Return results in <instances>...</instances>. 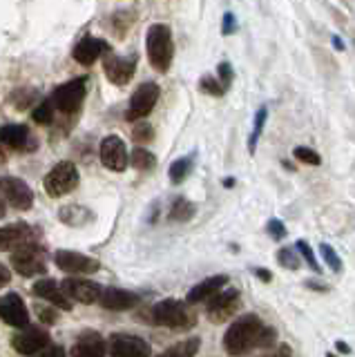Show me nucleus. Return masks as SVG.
Masks as SVG:
<instances>
[{"label":"nucleus","instance_id":"58836bf2","mask_svg":"<svg viewBox=\"0 0 355 357\" xmlns=\"http://www.w3.org/2000/svg\"><path fill=\"white\" fill-rule=\"evenodd\" d=\"M257 357H293V351H291V346H288V344H280L277 349H266Z\"/></svg>","mask_w":355,"mask_h":357},{"label":"nucleus","instance_id":"37998d69","mask_svg":"<svg viewBox=\"0 0 355 357\" xmlns=\"http://www.w3.org/2000/svg\"><path fill=\"white\" fill-rule=\"evenodd\" d=\"M38 312H40V319L43 321H47V324L56 321V312H54L52 308H38Z\"/></svg>","mask_w":355,"mask_h":357},{"label":"nucleus","instance_id":"6ab92c4d","mask_svg":"<svg viewBox=\"0 0 355 357\" xmlns=\"http://www.w3.org/2000/svg\"><path fill=\"white\" fill-rule=\"evenodd\" d=\"M31 290H34V295L40 297V299H45L47 304L52 306H56L59 310H72L74 306V301L68 297V293L63 290L61 284H56L54 279L45 277V279H38V282L31 286Z\"/></svg>","mask_w":355,"mask_h":357},{"label":"nucleus","instance_id":"423d86ee","mask_svg":"<svg viewBox=\"0 0 355 357\" xmlns=\"http://www.w3.org/2000/svg\"><path fill=\"white\" fill-rule=\"evenodd\" d=\"M85 92H87V78L79 76L74 81H68L65 85L54 89L50 100L54 109L61 112V114H76L85 100Z\"/></svg>","mask_w":355,"mask_h":357},{"label":"nucleus","instance_id":"5701e85b","mask_svg":"<svg viewBox=\"0 0 355 357\" xmlns=\"http://www.w3.org/2000/svg\"><path fill=\"white\" fill-rule=\"evenodd\" d=\"M226 284H228V275L208 277V279H204V282H199L197 286H192L190 290H188L186 301H188V304H199V301H206L215 293H219L221 288H226Z\"/></svg>","mask_w":355,"mask_h":357},{"label":"nucleus","instance_id":"c9c22d12","mask_svg":"<svg viewBox=\"0 0 355 357\" xmlns=\"http://www.w3.org/2000/svg\"><path fill=\"white\" fill-rule=\"evenodd\" d=\"M132 137H135L137 143H148V141H152L154 132H152V128L148 126V123H137V128L132 130Z\"/></svg>","mask_w":355,"mask_h":357},{"label":"nucleus","instance_id":"de8ad7c7","mask_svg":"<svg viewBox=\"0 0 355 357\" xmlns=\"http://www.w3.org/2000/svg\"><path fill=\"white\" fill-rule=\"evenodd\" d=\"M333 47L340 50V52H344V43H342V38H340V36H333Z\"/></svg>","mask_w":355,"mask_h":357},{"label":"nucleus","instance_id":"c03bdc74","mask_svg":"<svg viewBox=\"0 0 355 357\" xmlns=\"http://www.w3.org/2000/svg\"><path fill=\"white\" fill-rule=\"evenodd\" d=\"M252 273H255V277H259L262 282H271L273 279V273L266 271V268H252Z\"/></svg>","mask_w":355,"mask_h":357},{"label":"nucleus","instance_id":"ea45409f","mask_svg":"<svg viewBox=\"0 0 355 357\" xmlns=\"http://www.w3.org/2000/svg\"><path fill=\"white\" fill-rule=\"evenodd\" d=\"M237 31V18L232 11H226L224 14V25H221V33L224 36H230V33H235Z\"/></svg>","mask_w":355,"mask_h":357},{"label":"nucleus","instance_id":"7c9ffc66","mask_svg":"<svg viewBox=\"0 0 355 357\" xmlns=\"http://www.w3.org/2000/svg\"><path fill=\"white\" fill-rule=\"evenodd\" d=\"M85 215H92V212H87L81 206H68V208L61 210L59 217H61V221L70 223V226H83V223H85Z\"/></svg>","mask_w":355,"mask_h":357},{"label":"nucleus","instance_id":"39448f33","mask_svg":"<svg viewBox=\"0 0 355 357\" xmlns=\"http://www.w3.org/2000/svg\"><path fill=\"white\" fill-rule=\"evenodd\" d=\"M12 266L14 271L23 277H36L47 273V250L43 248L40 241L27 243L23 248L12 252Z\"/></svg>","mask_w":355,"mask_h":357},{"label":"nucleus","instance_id":"0eeeda50","mask_svg":"<svg viewBox=\"0 0 355 357\" xmlns=\"http://www.w3.org/2000/svg\"><path fill=\"white\" fill-rule=\"evenodd\" d=\"M206 315L213 324H224L228 321L241 306V295L237 288H221L210 299H206Z\"/></svg>","mask_w":355,"mask_h":357},{"label":"nucleus","instance_id":"09e8293b","mask_svg":"<svg viewBox=\"0 0 355 357\" xmlns=\"http://www.w3.org/2000/svg\"><path fill=\"white\" fill-rule=\"evenodd\" d=\"M7 163V150L3 148V143H0V165Z\"/></svg>","mask_w":355,"mask_h":357},{"label":"nucleus","instance_id":"f257e3e1","mask_svg":"<svg viewBox=\"0 0 355 357\" xmlns=\"http://www.w3.org/2000/svg\"><path fill=\"white\" fill-rule=\"evenodd\" d=\"M277 342V331L264 324L257 315H241L230 324L224 335V349L232 357H241L250 351L273 349Z\"/></svg>","mask_w":355,"mask_h":357},{"label":"nucleus","instance_id":"2eb2a0df","mask_svg":"<svg viewBox=\"0 0 355 357\" xmlns=\"http://www.w3.org/2000/svg\"><path fill=\"white\" fill-rule=\"evenodd\" d=\"M0 319L14 328H25L29 324V310L18 293H7L0 297Z\"/></svg>","mask_w":355,"mask_h":357},{"label":"nucleus","instance_id":"c85d7f7f","mask_svg":"<svg viewBox=\"0 0 355 357\" xmlns=\"http://www.w3.org/2000/svg\"><path fill=\"white\" fill-rule=\"evenodd\" d=\"M319 255H322V261H324L333 273L335 275H340L342 273V259H340V255L335 252V248H333L331 243H326V241H322L319 243Z\"/></svg>","mask_w":355,"mask_h":357},{"label":"nucleus","instance_id":"aec40b11","mask_svg":"<svg viewBox=\"0 0 355 357\" xmlns=\"http://www.w3.org/2000/svg\"><path fill=\"white\" fill-rule=\"evenodd\" d=\"M0 143L9 150H34V139L25 126H18V123H12V126H3L0 128Z\"/></svg>","mask_w":355,"mask_h":357},{"label":"nucleus","instance_id":"4468645a","mask_svg":"<svg viewBox=\"0 0 355 357\" xmlns=\"http://www.w3.org/2000/svg\"><path fill=\"white\" fill-rule=\"evenodd\" d=\"M47 344H50V333L40 326H31V324H27L25 328H20V333H16L12 337L14 351L25 357L36 355L38 351L45 349Z\"/></svg>","mask_w":355,"mask_h":357},{"label":"nucleus","instance_id":"b1692460","mask_svg":"<svg viewBox=\"0 0 355 357\" xmlns=\"http://www.w3.org/2000/svg\"><path fill=\"white\" fill-rule=\"evenodd\" d=\"M199 346H202V340H199V337H188V340H181V342L172 344L170 349H165L157 357H197Z\"/></svg>","mask_w":355,"mask_h":357},{"label":"nucleus","instance_id":"cd10ccee","mask_svg":"<svg viewBox=\"0 0 355 357\" xmlns=\"http://www.w3.org/2000/svg\"><path fill=\"white\" fill-rule=\"evenodd\" d=\"M192 170V156H181L170 165V181L172 183H181L186 181V176Z\"/></svg>","mask_w":355,"mask_h":357},{"label":"nucleus","instance_id":"4c0bfd02","mask_svg":"<svg viewBox=\"0 0 355 357\" xmlns=\"http://www.w3.org/2000/svg\"><path fill=\"white\" fill-rule=\"evenodd\" d=\"M217 72H219V83L224 85V89L228 92V87L232 85V76H235V72H232V65L230 63H219L217 67Z\"/></svg>","mask_w":355,"mask_h":357},{"label":"nucleus","instance_id":"79ce46f5","mask_svg":"<svg viewBox=\"0 0 355 357\" xmlns=\"http://www.w3.org/2000/svg\"><path fill=\"white\" fill-rule=\"evenodd\" d=\"M9 282H12V271L5 264H0V288H5Z\"/></svg>","mask_w":355,"mask_h":357},{"label":"nucleus","instance_id":"a19ab883","mask_svg":"<svg viewBox=\"0 0 355 357\" xmlns=\"http://www.w3.org/2000/svg\"><path fill=\"white\" fill-rule=\"evenodd\" d=\"M34 357H68V355H65V349H63V346H59V344H47L45 349L38 351Z\"/></svg>","mask_w":355,"mask_h":357},{"label":"nucleus","instance_id":"603ef678","mask_svg":"<svg viewBox=\"0 0 355 357\" xmlns=\"http://www.w3.org/2000/svg\"><path fill=\"white\" fill-rule=\"evenodd\" d=\"M328 357H335V355H331V353H328Z\"/></svg>","mask_w":355,"mask_h":357},{"label":"nucleus","instance_id":"dca6fc26","mask_svg":"<svg viewBox=\"0 0 355 357\" xmlns=\"http://www.w3.org/2000/svg\"><path fill=\"white\" fill-rule=\"evenodd\" d=\"M63 290L68 293V297L72 301H79V304H98V297H101V286L96 282H90V279H81V277H72V279H65L61 284Z\"/></svg>","mask_w":355,"mask_h":357},{"label":"nucleus","instance_id":"49530a36","mask_svg":"<svg viewBox=\"0 0 355 357\" xmlns=\"http://www.w3.org/2000/svg\"><path fill=\"white\" fill-rule=\"evenodd\" d=\"M306 286L308 288H313V290H317V293H328V286H324V284H313V282H306Z\"/></svg>","mask_w":355,"mask_h":357},{"label":"nucleus","instance_id":"e433bc0d","mask_svg":"<svg viewBox=\"0 0 355 357\" xmlns=\"http://www.w3.org/2000/svg\"><path fill=\"white\" fill-rule=\"evenodd\" d=\"M266 232H269L275 241H282L286 237V226L280 219H271L269 223H266Z\"/></svg>","mask_w":355,"mask_h":357},{"label":"nucleus","instance_id":"6e6552de","mask_svg":"<svg viewBox=\"0 0 355 357\" xmlns=\"http://www.w3.org/2000/svg\"><path fill=\"white\" fill-rule=\"evenodd\" d=\"M38 237H40V230H36L34 226H29L25 221L12 223V226H3L0 228V250L14 252L27 243L38 241Z\"/></svg>","mask_w":355,"mask_h":357},{"label":"nucleus","instance_id":"8fccbe9b","mask_svg":"<svg viewBox=\"0 0 355 357\" xmlns=\"http://www.w3.org/2000/svg\"><path fill=\"white\" fill-rule=\"evenodd\" d=\"M0 217H5V201L0 197Z\"/></svg>","mask_w":355,"mask_h":357},{"label":"nucleus","instance_id":"412c9836","mask_svg":"<svg viewBox=\"0 0 355 357\" xmlns=\"http://www.w3.org/2000/svg\"><path fill=\"white\" fill-rule=\"evenodd\" d=\"M72 357H105L107 346L96 331H85L79 340L72 344Z\"/></svg>","mask_w":355,"mask_h":357},{"label":"nucleus","instance_id":"f8f14e48","mask_svg":"<svg viewBox=\"0 0 355 357\" xmlns=\"http://www.w3.org/2000/svg\"><path fill=\"white\" fill-rule=\"evenodd\" d=\"M0 195H3L7 204H12V208L16 210H29L34 206V192H31V188L18 176L0 178Z\"/></svg>","mask_w":355,"mask_h":357},{"label":"nucleus","instance_id":"9b49d317","mask_svg":"<svg viewBox=\"0 0 355 357\" xmlns=\"http://www.w3.org/2000/svg\"><path fill=\"white\" fill-rule=\"evenodd\" d=\"M150 344L137 335L116 333L109 337L107 353L109 357H150Z\"/></svg>","mask_w":355,"mask_h":357},{"label":"nucleus","instance_id":"9d476101","mask_svg":"<svg viewBox=\"0 0 355 357\" xmlns=\"http://www.w3.org/2000/svg\"><path fill=\"white\" fill-rule=\"evenodd\" d=\"M159 94H161V87L157 83H141L137 87V92L132 94L130 98V107H128V121H137V119H143L148 116L150 112L154 109L159 100Z\"/></svg>","mask_w":355,"mask_h":357},{"label":"nucleus","instance_id":"3c124183","mask_svg":"<svg viewBox=\"0 0 355 357\" xmlns=\"http://www.w3.org/2000/svg\"><path fill=\"white\" fill-rule=\"evenodd\" d=\"M224 185H226V188H230V185H235V178H226V181H224Z\"/></svg>","mask_w":355,"mask_h":357},{"label":"nucleus","instance_id":"393cba45","mask_svg":"<svg viewBox=\"0 0 355 357\" xmlns=\"http://www.w3.org/2000/svg\"><path fill=\"white\" fill-rule=\"evenodd\" d=\"M195 212H197V208H195L192 201L179 197V199H174L172 206H170V219L179 221V223H186V221H190L195 217Z\"/></svg>","mask_w":355,"mask_h":357},{"label":"nucleus","instance_id":"bb28decb","mask_svg":"<svg viewBox=\"0 0 355 357\" xmlns=\"http://www.w3.org/2000/svg\"><path fill=\"white\" fill-rule=\"evenodd\" d=\"M130 163L137 167L141 172H148L152 170L154 165H157V159H154V154L146 148H135V152L130 154Z\"/></svg>","mask_w":355,"mask_h":357},{"label":"nucleus","instance_id":"f704fd0d","mask_svg":"<svg viewBox=\"0 0 355 357\" xmlns=\"http://www.w3.org/2000/svg\"><path fill=\"white\" fill-rule=\"evenodd\" d=\"M54 105H52V100H43V103L31 112V119H34L36 123H40V126H47V123L54 121Z\"/></svg>","mask_w":355,"mask_h":357},{"label":"nucleus","instance_id":"1a4fd4ad","mask_svg":"<svg viewBox=\"0 0 355 357\" xmlns=\"http://www.w3.org/2000/svg\"><path fill=\"white\" fill-rule=\"evenodd\" d=\"M54 261H56V266L63 273H70V275H94L101 271V261L76 250H56Z\"/></svg>","mask_w":355,"mask_h":357},{"label":"nucleus","instance_id":"473e14b6","mask_svg":"<svg viewBox=\"0 0 355 357\" xmlns=\"http://www.w3.org/2000/svg\"><path fill=\"white\" fill-rule=\"evenodd\" d=\"M199 89H202L204 94H210V96H224L226 89L224 85L219 83L217 76H202V81H199Z\"/></svg>","mask_w":355,"mask_h":357},{"label":"nucleus","instance_id":"ddd939ff","mask_svg":"<svg viewBox=\"0 0 355 357\" xmlns=\"http://www.w3.org/2000/svg\"><path fill=\"white\" fill-rule=\"evenodd\" d=\"M98 156H101V163L112 172H123L130 163V154H128L123 139L114 137V134H109V137H105L101 141Z\"/></svg>","mask_w":355,"mask_h":357},{"label":"nucleus","instance_id":"f3484780","mask_svg":"<svg viewBox=\"0 0 355 357\" xmlns=\"http://www.w3.org/2000/svg\"><path fill=\"white\" fill-rule=\"evenodd\" d=\"M103 72L112 85H128L137 72V56H126V59L107 56L103 61Z\"/></svg>","mask_w":355,"mask_h":357},{"label":"nucleus","instance_id":"a18cd8bd","mask_svg":"<svg viewBox=\"0 0 355 357\" xmlns=\"http://www.w3.org/2000/svg\"><path fill=\"white\" fill-rule=\"evenodd\" d=\"M335 349H338V353H342V355H351V346H349L347 342H342V340L335 342Z\"/></svg>","mask_w":355,"mask_h":357},{"label":"nucleus","instance_id":"72a5a7b5","mask_svg":"<svg viewBox=\"0 0 355 357\" xmlns=\"http://www.w3.org/2000/svg\"><path fill=\"white\" fill-rule=\"evenodd\" d=\"M277 261H280V266L288 268V271H297L299 268V255L295 252V248H280L277 250Z\"/></svg>","mask_w":355,"mask_h":357},{"label":"nucleus","instance_id":"7ed1b4c3","mask_svg":"<svg viewBox=\"0 0 355 357\" xmlns=\"http://www.w3.org/2000/svg\"><path fill=\"white\" fill-rule=\"evenodd\" d=\"M152 321L157 326L188 331L197 324V315L179 299H163L152 306Z\"/></svg>","mask_w":355,"mask_h":357},{"label":"nucleus","instance_id":"4be33fe9","mask_svg":"<svg viewBox=\"0 0 355 357\" xmlns=\"http://www.w3.org/2000/svg\"><path fill=\"white\" fill-rule=\"evenodd\" d=\"M98 304L107 310H130L139 304V297L126 288H103Z\"/></svg>","mask_w":355,"mask_h":357},{"label":"nucleus","instance_id":"20e7f679","mask_svg":"<svg viewBox=\"0 0 355 357\" xmlns=\"http://www.w3.org/2000/svg\"><path fill=\"white\" fill-rule=\"evenodd\" d=\"M79 167H76L72 161H61L52 167V170L47 172L45 181H43V185H45V192L54 199L59 197H65L74 192L76 188H79Z\"/></svg>","mask_w":355,"mask_h":357},{"label":"nucleus","instance_id":"f03ea898","mask_svg":"<svg viewBox=\"0 0 355 357\" xmlns=\"http://www.w3.org/2000/svg\"><path fill=\"white\" fill-rule=\"evenodd\" d=\"M146 50H148V59L150 65L157 72H168L172 65V56H174V43H172V29L163 22H157L148 29L146 36Z\"/></svg>","mask_w":355,"mask_h":357},{"label":"nucleus","instance_id":"a211bd4d","mask_svg":"<svg viewBox=\"0 0 355 357\" xmlns=\"http://www.w3.org/2000/svg\"><path fill=\"white\" fill-rule=\"evenodd\" d=\"M105 54H109V45L101 38H94V36H83L74 45V52H72L74 61L85 67L94 65L98 59H103Z\"/></svg>","mask_w":355,"mask_h":357},{"label":"nucleus","instance_id":"a878e982","mask_svg":"<svg viewBox=\"0 0 355 357\" xmlns=\"http://www.w3.org/2000/svg\"><path fill=\"white\" fill-rule=\"evenodd\" d=\"M266 119H269V107L262 105L257 109V114H255L252 132H250V139H248V150H250V154H255V150H257V143H259V137H262V132H264Z\"/></svg>","mask_w":355,"mask_h":357},{"label":"nucleus","instance_id":"2f4dec72","mask_svg":"<svg viewBox=\"0 0 355 357\" xmlns=\"http://www.w3.org/2000/svg\"><path fill=\"white\" fill-rule=\"evenodd\" d=\"M293 156L304 165H313L317 167L322 163V156L313 150V148H306V145H297V148L293 150Z\"/></svg>","mask_w":355,"mask_h":357},{"label":"nucleus","instance_id":"c756f323","mask_svg":"<svg viewBox=\"0 0 355 357\" xmlns=\"http://www.w3.org/2000/svg\"><path fill=\"white\" fill-rule=\"evenodd\" d=\"M295 250L302 255V259L306 261V266L313 271L315 275H322V266H319V261H317V257H315V252H313V248H310V243L308 241H304V239H299L297 243H295Z\"/></svg>","mask_w":355,"mask_h":357}]
</instances>
